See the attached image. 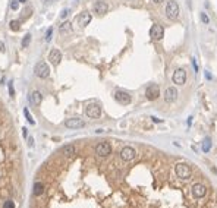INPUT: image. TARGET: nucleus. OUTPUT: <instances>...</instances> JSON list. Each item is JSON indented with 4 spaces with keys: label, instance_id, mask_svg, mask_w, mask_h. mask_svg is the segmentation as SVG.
Returning a JSON list of instances; mask_svg holds the SVG:
<instances>
[{
    "label": "nucleus",
    "instance_id": "9",
    "mask_svg": "<svg viewBox=\"0 0 217 208\" xmlns=\"http://www.w3.org/2000/svg\"><path fill=\"white\" fill-rule=\"evenodd\" d=\"M115 100L119 103V104H122V106H128V104H131V95L128 94L126 91H116L115 92Z\"/></svg>",
    "mask_w": 217,
    "mask_h": 208
},
{
    "label": "nucleus",
    "instance_id": "25",
    "mask_svg": "<svg viewBox=\"0 0 217 208\" xmlns=\"http://www.w3.org/2000/svg\"><path fill=\"white\" fill-rule=\"evenodd\" d=\"M200 16H201V21H202V24H205V25H208V24H210V18H208V15L202 12V13H201V15H200Z\"/></svg>",
    "mask_w": 217,
    "mask_h": 208
},
{
    "label": "nucleus",
    "instance_id": "24",
    "mask_svg": "<svg viewBox=\"0 0 217 208\" xmlns=\"http://www.w3.org/2000/svg\"><path fill=\"white\" fill-rule=\"evenodd\" d=\"M24 113H25V116H26V120L31 123V125H35V122H34V119H33V116L29 114V111H28V108H24Z\"/></svg>",
    "mask_w": 217,
    "mask_h": 208
},
{
    "label": "nucleus",
    "instance_id": "29",
    "mask_svg": "<svg viewBox=\"0 0 217 208\" xmlns=\"http://www.w3.org/2000/svg\"><path fill=\"white\" fill-rule=\"evenodd\" d=\"M67 15H69V9H63V10H62V13H60V18H62V19H65Z\"/></svg>",
    "mask_w": 217,
    "mask_h": 208
},
{
    "label": "nucleus",
    "instance_id": "6",
    "mask_svg": "<svg viewBox=\"0 0 217 208\" xmlns=\"http://www.w3.org/2000/svg\"><path fill=\"white\" fill-rule=\"evenodd\" d=\"M85 114L88 117H91V119H97V117L101 116V107L98 104H95V103H91L85 108Z\"/></svg>",
    "mask_w": 217,
    "mask_h": 208
},
{
    "label": "nucleus",
    "instance_id": "13",
    "mask_svg": "<svg viewBox=\"0 0 217 208\" xmlns=\"http://www.w3.org/2000/svg\"><path fill=\"white\" fill-rule=\"evenodd\" d=\"M177 97H179V92L175 87L166 88V91H164V101L166 103H173V101L177 100Z\"/></svg>",
    "mask_w": 217,
    "mask_h": 208
},
{
    "label": "nucleus",
    "instance_id": "10",
    "mask_svg": "<svg viewBox=\"0 0 217 208\" xmlns=\"http://www.w3.org/2000/svg\"><path fill=\"white\" fill-rule=\"evenodd\" d=\"M172 79H173V84H176V85H184L186 82V70L185 69H176Z\"/></svg>",
    "mask_w": 217,
    "mask_h": 208
},
{
    "label": "nucleus",
    "instance_id": "35",
    "mask_svg": "<svg viewBox=\"0 0 217 208\" xmlns=\"http://www.w3.org/2000/svg\"><path fill=\"white\" fill-rule=\"evenodd\" d=\"M33 142H34L33 138H29V139H28V144H29V147H33Z\"/></svg>",
    "mask_w": 217,
    "mask_h": 208
},
{
    "label": "nucleus",
    "instance_id": "21",
    "mask_svg": "<svg viewBox=\"0 0 217 208\" xmlns=\"http://www.w3.org/2000/svg\"><path fill=\"white\" fill-rule=\"evenodd\" d=\"M210 148H211V139H210V138H205V141L202 142V151H204V152H208Z\"/></svg>",
    "mask_w": 217,
    "mask_h": 208
},
{
    "label": "nucleus",
    "instance_id": "1",
    "mask_svg": "<svg viewBox=\"0 0 217 208\" xmlns=\"http://www.w3.org/2000/svg\"><path fill=\"white\" fill-rule=\"evenodd\" d=\"M175 173L179 179L186 180V179H189L192 176V169H191V166L186 164V163H177L175 166Z\"/></svg>",
    "mask_w": 217,
    "mask_h": 208
},
{
    "label": "nucleus",
    "instance_id": "34",
    "mask_svg": "<svg viewBox=\"0 0 217 208\" xmlns=\"http://www.w3.org/2000/svg\"><path fill=\"white\" fill-rule=\"evenodd\" d=\"M26 131H28L26 128H24V129H22V135H24V138H26V136H28V132H26Z\"/></svg>",
    "mask_w": 217,
    "mask_h": 208
},
{
    "label": "nucleus",
    "instance_id": "39",
    "mask_svg": "<svg viewBox=\"0 0 217 208\" xmlns=\"http://www.w3.org/2000/svg\"><path fill=\"white\" fill-rule=\"evenodd\" d=\"M53 2H56V0H44V3H53Z\"/></svg>",
    "mask_w": 217,
    "mask_h": 208
},
{
    "label": "nucleus",
    "instance_id": "26",
    "mask_svg": "<svg viewBox=\"0 0 217 208\" xmlns=\"http://www.w3.org/2000/svg\"><path fill=\"white\" fill-rule=\"evenodd\" d=\"M10 9L12 10H18L19 9V0H12L10 2Z\"/></svg>",
    "mask_w": 217,
    "mask_h": 208
},
{
    "label": "nucleus",
    "instance_id": "5",
    "mask_svg": "<svg viewBox=\"0 0 217 208\" xmlns=\"http://www.w3.org/2000/svg\"><path fill=\"white\" fill-rule=\"evenodd\" d=\"M110 152H112V145H110L107 141L100 142V144L95 147V154H97L98 157H107Z\"/></svg>",
    "mask_w": 217,
    "mask_h": 208
},
{
    "label": "nucleus",
    "instance_id": "17",
    "mask_svg": "<svg viewBox=\"0 0 217 208\" xmlns=\"http://www.w3.org/2000/svg\"><path fill=\"white\" fill-rule=\"evenodd\" d=\"M29 101H31V104L34 106H40L43 101V95L40 91H33L29 94Z\"/></svg>",
    "mask_w": 217,
    "mask_h": 208
},
{
    "label": "nucleus",
    "instance_id": "16",
    "mask_svg": "<svg viewBox=\"0 0 217 208\" xmlns=\"http://www.w3.org/2000/svg\"><path fill=\"white\" fill-rule=\"evenodd\" d=\"M49 60H50V63L53 66H57L59 63H60V60H62V53H60L57 49H53V50L49 53Z\"/></svg>",
    "mask_w": 217,
    "mask_h": 208
},
{
    "label": "nucleus",
    "instance_id": "15",
    "mask_svg": "<svg viewBox=\"0 0 217 208\" xmlns=\"http://www.w3.org/2000/svg\"><path fill=\"white\" fill-rule=\"evenodd\" d=\"M91 19H92V16H91V13L90 12H82L79 16L76 18V21H78V25L81 26V28H84V26H87L90 22H91Z\"/></svg>",
    "mask_w": 217,
    "mask_h": 208
},
{
    "label": "nucleus",
    "instance_id": "30",
    "mask_svg": "<svg viewBox=\"0 0 217 208\" xmlns=\"http://www.w3.org/2000/svg\"><path fill=\"white\" fill-rule=\"evenodd\" d=\"M9 94L10 95H15V90H13V84L9 82Z\"/></svg>",
    "mask_w": 217,
    "mask_h": 208
},
{
    "label": "nucleus",
    "instance_id": "2",
    "mask_svg": "<svg viewBox=\"0 0 217 208\" xmlns=\"http://www.w3.org/2000/svg\"><path fill=\"white\" fill-rule=\"evenodd\" d=\"M34 72H35V75L38 76V78L46 79V78H49V75H50V67H49V65H47L46 62H38V63L35 65Z\"/></svg>",
    "mask_w": 217,
    "mask_h": 208
},
{
    "label": "nucleus",
    "instance_id": "7",
    "mask_svg": "<svg viewBox=\"0 0 217 208\" xmlns=\"http://www.w3.org/2000/svg\"><path fill=\"white\" fill-rule=\"evenodd\" d=\"M205 195H207V188H205V185H202V183H194V185H192V196H194V198L200 199V198H204Z\"/></svg>",
    "mask_w": 217,
    "mask_h": 208
},
{
    "label": "nucleus",
    "instance_id": "4",
    "mask_svg": "<svg viewBox=\"0 0 217 208\" xmlns=\"http://www.w3.org/2000/svg\"><path fill=\"white\" fill-rule=\"evenodd\" d=\"M160 95V88L157 84H150L148 87H147V90H145V97H147V100L150 101H154L157 100Z\"/></svg>",
    "mask_w": 217,
    "mask_h": 208
},
{
    "label": "nucleus",
    "instance_id": "12",
    "mask_svg": "<svg viewBox=\"0 0 217 208\" xmlns=\"http://www.w3.org/2000/svg\"><path fill=\"white\" fill-rule=\"evenodd\" d=\"M94 13H97L98 16H103V15H106L108 12V5L106 2H103V0H98V2H95L94 3Z\"/></svg>",
    "mask_w": 217,
    "mask_h": 208
},
{
    "label": "nucleus",
    "instance_id": "20",
    "mask_svg": "<svg viewBox=\"0 0 217 208\" xmlns=\"http://www.w3.org/2000/svg\"><path fill=\"white\" fill-rule=\"evenodd\" d=\"M43 192H44V185L41 182H37L34 185V195L40 196V195H43Z\"/></svg>",
    "mask_w": 217,
    "mask_h": 208
},
{
    "label": "nucleus",
    "instance_id": "33",
    "mask_svg": "<svg viewBox=\"0 0 217 208\" xmlns=\"http://www.w3.org/2000/svg\"><path fill=\"white\" fill-rule=\"evenodd\" d=\"M151 119H153V122H154V123H161V122H163L161 119H157V117H151Z\"/></svg>",
    "mask_w": 217,
    "mask_h": 208
},
{
    "label": "nucleus",
    "instance_id": "32",
    "mask_svg": "<svg viewBox=\"0 0 217 208\" xmlns=\"http://www.w3.org/2000/svg\"><path fill=\"white\" fill-rule=\"evenodd\" d=\"M0 51H2V53H5V51H6V47H5V43L3 41H0Z\"/></svg>",
    "mask_w": 217,
    "mask_h": 208
},
{
    "label": "nucleus",
    "instance_id": "36",
    "mask_svg": "<svg viewBox=\"0 0 217 208\" xmlns=\"http://www.w3.org/2000/svg\"><path fill=\"white\" fill-rule=\"evenodd\" d=\"M153 2H154V3H157V5H160V3H163L164 0H153Z\"/></svg>",
    "mask_w": 217,
    "mask_h": 208
},
{
    "label": "nucleus",
    "instance_id": "37",
    "mask_svg": "<svg viewBox=\"0 0 217 208\" xmlns=\"http://www.w3.org/2000/svg\"><path fill=\"white\" fill-rule=\"evenodd\" d=\"M205 78H207V79H211V75H210V72H205Z\"/></svg>",
    "mask_w": 217,
    "mask_h": 208
},
{
    "label": "nucleus",
    "instance_id": "14",
    "mask_svg": "<svg viewBox=\"0 0 217 208\" xmlns=\"http://www.w3.org/2000/svg\"><path fill=\"white\" fill-rule=\"evenodd\" d=\"M163 35H164V29H163V26L161 25L156 24V25L151 26L150 37L153 38V40H161V38H163Z\"/></svg>",
    "mask_w": 217,
    "mask_h": 208
},
{
    "label": "nucleus",
    "instance_id": "23",
    "mask_svg": "<svg viewBox=\"0 0 217 208\" xmlns=\"http://www.w3.org/2000/svg\"><path fill=\"white\" fill-rule=\"evenodd\" d=\"M31 43V34H26L25 37L22 38V47H28Z\"/></svg>",
    "mask_w": 217,
    "mask_h": 208
},
{
    "label": "nucleus",
    "instance_id": "38",
    "mask_svg": "<svg viewBox=\"0 0 217 208\" xmlns=\"http://www.w3.org/2000/svg\"><path fill=\"white\" fill-rule=\"evenodd\" d=\"M191 122H192V117H188V122H186V123H188V126H191Z\"/></svg>",
    "mask_w": 217,
    "mask_h": 208
},
{
    "label": "nucleus",
    "instance_id": "11",
    "mask_svg": "<svg viewBox=\"0 0 217 208\" xmlns=\"http://www.w3.org/2000/svg\"><path fill=\"white\" fill-rule=\"evenodd\" d=\"M65 126L67 129H81L85 126V122L82 119H78V117H72V119H67L65 122Z\"/></svg>",
    "mask_w": 217,
    "mask_h": 208
},
{
    "label": "nucleus",
    "instance_id": "40",
    "mask_svg": "<svg viewBox=\"0 0 217 208\" xmlns=\"http://www.w3.org/2000/svg\"><path fill=\"white\" fill-rule=\"evenodd\" d=\"M19 2H21V3H24V2H26V0H19Z\"/></svg>",
    "mask_w": 217,
    "mask_h": 208
},
{
    "label": "nucleus",
    "instance_id": "41",
    "mask_svg": "<svg viewBox=\"0 0 217 208\" xmlns=\"http://www.w3.org/2000/svg\"><path fill=\"white\" fill-rule=\"evenodd\" d=\"M129 2H132V0H129Z\"/></svg>",
    "mask_w": 217,
    "mask_h": 208
},
{
    "label": "nucleus",
    "instance_id": "3",
    "mask_svg": "<svg viewBox=\"0 0 217 208\" xmlns=\"http://www.w3.org/2000/svg\"><path fill=\"white\" fill-rule=\"evenodd\" d=\"M166 16L169 19H177L179 16V5L175 0H170L166 5Z\"/></svg>",
    "mask_w": 217,
    "mask_h": 208
},
{
    "label": "nucleus",
    "instance_id": "28",
    "mask_svg": "<svg viewBox=\"0 0 217 208\" xmlns=\"http://www.w3.org/2000/svg\"><path fill=\"white\" fill-rule=\"evenodd\" d=\"M51 35H53V28H49V29H47V32H46V41H50Z\"/></svg>",
    "mask_w": 217,
    "mask_h": 208
},
{
    "label": "nucleus",
    "instance_id": "22",
    "mask_svg": "<svg viewBox=\"0 0 217 208\" xmlns=\"http://www.w3.org/2000/svg\"><path fill=\"white\" fill-rule=\"evenodd\" d=\"M9 28H10L12 31H15V32L19 31V28H21V26H19V21H10V22H9Z\"/></svg>",
    "mask_w": 217,
    "mask_h": 208
},
{
    "label": "nucleus",
    "instance_id": "19",
    "mask_svg": "<svg viewBox=\"0 0 217 208\" xmlns=\"http://www.w3.org/2000/svg\"><path fill=\"white\" fill-rule=\"evenodd\" d=\"M59 31H60V34H66V32H71L72 31V24L69 22V21H65L62 25L59 26Z\"/></svg>",
    "mask_w": 217,
    "mask_h": 208
},
{
    "label": "nucleus",
    "instance_id": "8",
    "mask_svg": "<svg viewBox=\"0 0 217 208\" xmlns=\"http://www.w3.org/2000/svg\"><path fill=\"white\" fill-rule=\"evenodd\" d=\"M135 157H136V151L132 147H123L120 150V158L123 161H132Z\"/></svg>",
    "mask_w": 217,
    "mask_h": 208
},
{
    "label": "nucleus",
    "instance_id": "31",
    "mask_svg": "<svg viewBox=\"0 0 217 208\" xmlns=\"http://www.w3.org/2000/svg\"><path fill=\"white\" fill-rule=\"evenodd\" d=\"M192 66H194V70H195V72H198V65H197V60H195V59H192Z\"/></svg>",
    "mask_w": 217,
    "mask_h": 208
},
{
    "label": "nucleus",
    "instance_id": "18",
    "mask_svg": "<svg viewBox=\"0 0 217 208\" xmlns=\"http://www.w3.org/2000/svg\"><path fill=\"white\" fill-rule=\"evenodd\" d=\"M62 152H63L66 157H72V155L75 154V145H72V144H67V145H65V147L62 148Z\"/></svg>",
    "mask_w": 217,
    "mask_h": 208
},
{
    "label": "nucleus",
    "instance_id": "27",
    "mask_svg": "<svg viewBox=\"0 0 217 208\" xmlns=\"http://www.w3.org/2000/svg\"><path fill=\"white\" fill-rule=\"evenodd\" d=\"M3 208H15V204H13V201H12V199H8L6 202H5Z\"/></svg>",
    "mask_w": 217,
    "mask_h": 208
}]
</instances>
